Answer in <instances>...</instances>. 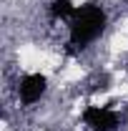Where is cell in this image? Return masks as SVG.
<instances>
[{
	"label": "cell",
	"mask_w": 128,
	"mask_h": 131,
	"mask_svg": "<svg viewBox=\"0 0 128 131\" xmlns=\"http://www.w3.org/2000/svg\"><path fill=\"white\" fill-rule=\"evenodd\" d=\"M106 23H108V15L98 3L91 0V3L80 5L68 25V46H70L68 50L88 48L96 38H100V33L106 30Z\"/></svg>",
	"instance_id": "cell-1"
},
{
	"label": "cell",
	"mask_w": 128,
	"mask_h": 131,
	"mask_svg": "<svg viewBox=\"0 0 128 131\" xmlns=\"http://www.w3.org/2000/svg\"><path fill=\"white\" fill-rule=\"evenodd\" d=\"M118 121V114L108 106H88L83 111V124L91 131H116Z\"/></svg>",
	"instance_id": "cell-2"
},
{
	"label": "cell",
	"mask_w": 128,
	"mask_h": 131,
	"mask_svg": "<svg viewBox=\"0 0 128 131\" xmlns=\"http://www.w3.org/2000/svg\"><path fill=\"white\" fill-rule=\"evenodd\" d=\"M45 88H48V78L43 73H28V76H23L20 83H18V98H20V103L33 106L35 101L43 98Z\"/></svg>",
	"instance_id": "cell-3"
},
{
	"label": "cell",
	"mask_w": 128,
	"mask_h": 131,
	"mask_svg": "<svg viewBox=\"0 0 128 131\" xmlns=\"http://www.w3.org/2000/svg\"><path fill=\"white\" fill-rule=\"evenodd\" d=\"M75 10H78V5H73L70 0H53L50 3V13H53V18H70L75 15Z\"/></svg>",
	"instance_id": "cell-4"
}]
</instances>
